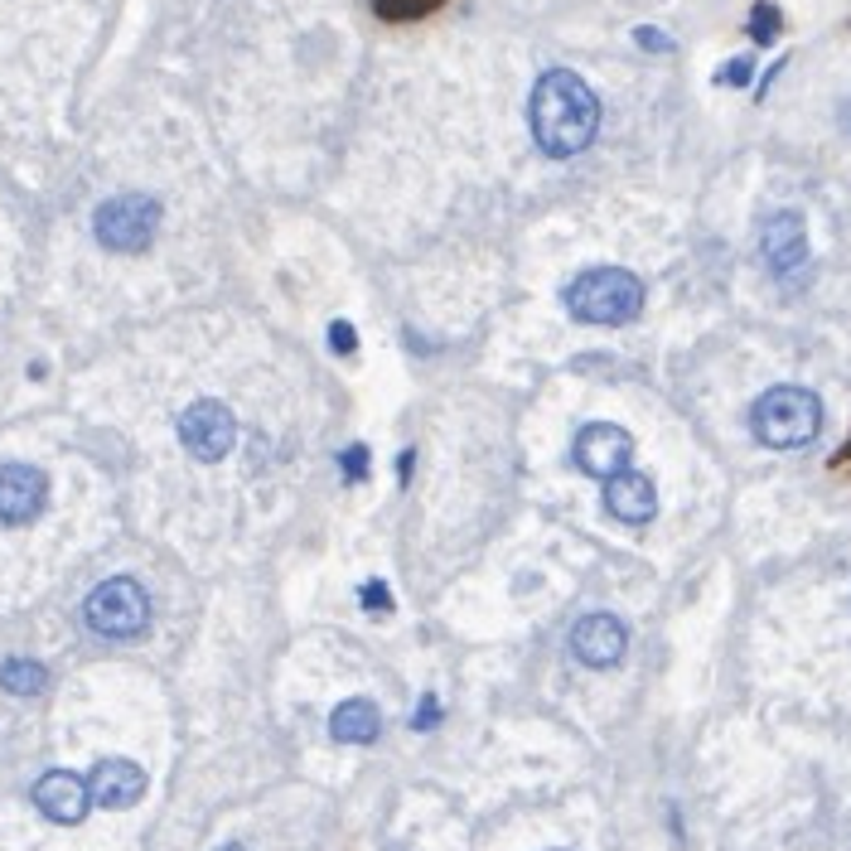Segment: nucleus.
Segmentation results:
<instances>
[{
    "label": "nucleus",
    "mask_w": 851,
    "mask_h": 851,
    "mask_svg": "<svg viewBox=\"0 0 851 851\" xmlns=\"http://www.w3.org/2000/svg\"><path fill=\"white\" fill-rule=\"evenodd\" d=\"M528 122H532V141L542 156L571 160L580 150H590L600 131V97L590 92V83L571 68H547L532 88L528 102Z\"/></svg>",
    "instance_id": "nucleus-1"
},
{
    "label": "nucleus",
    "mask_w": 851,
    "mask_h": 851,
    "mask_svg": "<svg viewBox=\"0 0 851 851\" xmlns=\"http://www.w3.org/2000/svg\"><path fill=\"white\" fill-rule=\"evenodd\" d=\"M566 314L580 324H629L644 314V281L624 266H590L566 286Z\"/></svg>",
    "instance_id": "nucleus-2"
},
{
    "label": "nucleus",
    "mask_w": 851,
    "mask_h": 851,
    "mask_svg": "<svg viewBox=\"0 0 851 851\" xmlns=\"http://www.w3.org/2000/svg\"><path fill=\"white\" fill-rule=\"evenodd\" d=\"M750 430L769 450H803L823 430V402L808 388H769L750 406Z\"/></svg>",
    "instance_id": "nucleus-3"
},
{
    "label": "nucleus",
    "mask_w": 851,
    "mask_h": 851,
    "mask_svg": "<svg viewBox=\"0 0 851 851\" xmlns=\"http://www.w3.org/2000/svg\"><path fill=\"white\" fill-rule=\"evenodd\" d=\"M160 218H165V208L150 194H112L92 214V238L107 252H146L160 232Z\"/></svg>",
    "instance_id": "nucleus-4"
},
{
    "label": "nucleus",
    "mask_w": 851,
    "mask_h": 851,
    "mask_svg": "<svg viewBox=\"0 0 851 851\" xmlns=\"http://www.w3.org/2000/svg\"><path fill=\"white\" fill-rule=\"evenodd\" d=\"M83 620L102 639H141L150 629V596L141 590V580L112 576L83 600Z\"/></svg>",
    "instance_id": "nucleus-5"
},
{
    "label": "nucleus",
    "mask_w": 851,
    "mask_h": 851,
    "mask_svg": "<svg viewBox=\"0 0 851 851\" xmlns=\"http://www.w3.org/2000/svg\"><path fill=\"white\" fill-rule=\"evenodd\" d=\"M180 446L204 464H218L223 455L238 446V416L228 412L218 398H199L194 406H184L180 416Z\"/></svg>",
    "instance_id": "nucleus-6"
},
{
    "label": "nucleus",
    "mask_w": 851,
    "mask_h": 851,
    "mask_svg": "<svg viewBox=\"0 0 851 851\" xmlns=\"http://www.w3.org/2000/svg\"><path fill=\"white\" fill-rule=\"evenodd\" d=\"M629 460H634V436H629L624 426H614V422L580 426V436H576V464L586 474H596V480H614V474L629 470Z\"/></svg>",
    "instance_id": "nucleus-7"
},
{
    "label": "nucleus",
    "mask_w": 851,
    "mask_h": 851,
    "mask_svg": "<svg viewBox=\"0 0 851 851\" xmlns=\"http://www.w3.org/2000/svg\"><path fill=\"white\" fill-rule=\"evenodd\" d=\"M49 504V474L34 464H0V522L25 528Z\"/></svg>",
    "instance_id": "nucleus-8"
},
{
    "label": "nucleus",
    "mask_w": 851,
    "mask_h": 851,
    "mask_svg": "<svg viewBox=\"0 0 851 851\" xmlns=\"http://www.w3.org/2000/svg\"><path fill=\"white\" fill-rule=\"evenodd\" d=\"M760 256L774 276H794L808 266V228L794 208H779L760 223Z\"/></svg>",
    "instance_id": "nucleus-9"
},
{
    "label": "nucleus",
    "mask_w": 851,
    "mask_h": 851,
    "mask_svg": "<svg viewBox=\"0 0 851 851\" xmlns=\"http://www.w3.org/2000/svg\"><path fill=\"white\" fill-rule=\"evenodd\" d=\"M34 808L58 827H78L92 808V789H88V779L73 774V769H49V774L34 784Z\"/></svg>",
    "instance_id": "nucleus-10"
},
{
    "label": "nucleus",
    "mask_w": 851,
    "mask_h": 851,
    "mask_svg": "<svg viewBox=\"0 0 851 851\" xmlns=\"http://www.w3.org/2000/svg\"><path fill=\"white\" fill-rule=\"evenodd\" d=\"M624 648H629V629L620 614H586L571 629V653L586 668H614L624 658Z\"/></svg>",
    "instance_id": "nucleus-11"
},
{
    "label": "nucleus",
    "mask_w": 851,
    "mask_h": 851,
    "mask_svg": "<svg viewBox=\"0 0 851 851\" xmlns=\"http://www.w3.org/2000/svg\"><path fill=\"white\" fill-rule=\"evenodd\" d=\"M97 808H136L146 798V769L131 760H97L88 774Z\"/></svg>",
    "instance_id": "nucleus-12"
},
{
    "label": "nucleus",
    "mask_w": 851,
    "mask_h": 851,
    "mask_svg": "<svg viewBox=\"0 0 851 851\" xmlns=\"http://www.w3.org/2000/svg\"><path fill=\"white\" fill-rule=\"evenodd\" d=\"M605 508L620 522H629V528H644L653 513H658V488H653L648 474L624 470L614 480H605Z\"/></svg>",
    "instance_id": "nucleus-13"
},
{
    "label": "nucleus",
    "mask_w": 851,
    "mask_h": 851,
    "mask_svg": "<svg viewBox=\"0 0 851 851\" xmlns=\"http://www.w3.org/2000/svg\"><path fill=\"white\" fill-rule=\"evenodd\" d=\"M382 731V711L368 702V697H348V702L334 706L330 716V736L340 745H372Z\"/></svg>",
    "instance_id": "nucleus-14"
},
{
    "label": "nucleus",
    "mask_w": 851,
    "mask_h": 851,
    "mask_svg": "<svg viewBox=\"0 0 851 851\" xmlns=\"http://www.w3.org/2000/svg\"><path fill=\"white\" fill-rule=\"evenodd\" d=\"M0 687H5L10 697H39L44 687H49V668L34 658H10L5 668H0Z\"/></svg>",
    "instance_id": "nucleus-15"
},
{
    "label": "nucleus",
    "mask_w": 851,
    "mask_h": 851,
    "mask_svg": "<svg viewBox=\"0 0 851 851\" xmlns=\"http://www.w3.org/2000/svg\"><path fill=\"white\" fill-rule=\"evenodd\" d=\"M446 0H372V10H378L382 20H392V25H406V20H426L430 10H440Z\"/></svg>",
    "instance_id": "nucleus-16"
},
{
    "label": "nucleus",
    "mask_w": 851,
    "mask_h": 851,
    "mask_svg": "<svg viewBox=\"0 0 851 851\" xmlns=\"http://www.w3.org/2000/svg\"><path fill=\"white\" fill-rule=\"evenodd\" d=\"M779 25H784V15H779V5H769V0H760V5L750 10V39L755 44H774Z\"/></svg>",
    "instance_id": "nucleus-17"
},
{
    "label": "nucleus",
    "mask_w": 851,
    "mask_h": 851,
    "mask_svg": "<svg viewBox=\"0 0 851 851\" xmlns=\"http://www.w3.org/2000/svg\"><path fill=\"white\" fill-rule=\"evenodd\" d=\"M634 44H639V49H648V54H668V49H672L668 34L653 30V25H639V30H634Z\"/></svg>",
    "instance_id": "nucleus-18"
},
{
    "label": "nucleus",
    "mask_w": 851,
    "mask_h": 851,
    "mask_svg": "<svg viewBox=\"0 0 851 851\" xmlns=\"http://www.w3.org/2000/svg\"><path fill=\"white\" fill-rule=\"evenodd\" d=\"M330 348H334V354H354V348H358L354 324H348V320H334V324H330Z\"/></svg>",
    "instance_id": "nucleus-19"
},
{
    "label": "nucleus",
    "mask_w": 851,
    "mask_h": 851,
    "mask_svg": "<svg viewBox=\"0 0 851 851\" xmlns=\"http://www.w3.org/2000/svg\"><path fill=\"white\" fill-rule=\"evenodd\" d=\"M716 83H726V88H745V83H750V58H731V64L716 73Z\"/></svg>",
    "instance_id": "nucleus-20"
},
{
    "label": "nucleus",
    "mask_w": 851,
    "mask_h": 851,
    "mask_svg": "<svg viewBox=\"0 0 851 851\" xmlns=\"http://www.w3.org/2000/svg\"><path fill=\"white\" fill-rule=\"evenodd\" d=\"M344 474H348V480H364V474H368V450L364 446H348L344 450Z\"/></svg>",
    "instance_id": "nucleus-21"
},
{
    "label": "nucleus",
    "mask_w": 851,
    "mask_h": 851,
    "mask_svg": "<svg viewBox=\"0 0 851 851\" xmlns=\"http://www.w3.org/2000/svg\"><path fill=\"white\" fill-rule=\"evenodd\" d=\"M436 721H440V702H436V697H422V711H416L412 726H416V731H430Z\"/></svg>",
    "instance_id": "nucleus-22"
},
{
    "label": "nucleus",
    "mask_w": 851,
    "mask_h": 851,
    "mask_svg": "<svg viewBox=\"0 0 851 851\" xmlns=\"http://www.w3.org/2000/svg\"><path fill=\"white\" fill-rule=\"evenodd\" d=\"M358 596H364L368 610H388V586H382V580H368V586L358 590Z\"/></svg>",
    "instance_id": "nucleus-23"
},
{
    "label": "nucleus",
    "mask_w": 851,
    "mask_h": 851,
    "mask_svg": "<svg viewBox=\"0 0 851 851\" xmlns=\"http://www.w3.org/2000/svg\"><path fill=\"white\" fill-rule=\"evenodd\" d=\"M837 116H842V131H847V136H851V97H847V102H842V112H837Z\"/></svg>",
    "instance_id": "nucleus-24"
},
{
    "label": "nucleus",
    "mask_w": 851,
    "mask_h": 851,
    "mask_svg": "<svg viewBox=\"0 0 851 851\" xmlns=\"http://www.w3.org/2000/svg\"><path fill=\"white\" fill-rule=\"evenodd\" d=\"M218 851H242V847H218Z\"/></svg>",
    "instance_id": "nucleus-25"
}]
</instances>
